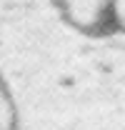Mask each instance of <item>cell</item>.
Instances as JSON below:
<instances>
[{
    "instance_id": "cell-4",
    "label": "cell",
    "mask_w": 125,
    "mask_h": 130,
    "mask_svg": "<svg viewBox=\"0 0 125 130\" xmlns=\"http://www.w3.org/2000/svg\"><path fill=\"white\" fill-rule=\"evenodd\" d=\"M113 25L125 32V0H113Z\"/></svg>"
},
{
    "instance_id": "cell-3",
    "label": "cell",
    "mask_w": 125,
    "mask_h": 130,
    "mask_svg": "<svg viewBox=\"0 0 125 130\" xmlns=\"http://www.w3.org/2000/svg\"><path fill=\"white\" fill-rule=\"evenodd\" d=\"M18 125V110L8 85L0 80V130H15Z\"/></svg>"
},
{
    "instance_id": "cell-2",
    "label": "cell",
    "mask_w": 125,
    "mask_h": 130,
    "mask_svg": "<svg viewBox=\"0 0 125 130\" xmlns=\"http://www.w3.org/2000/svg\"><path fill=\"white\" fill-rule=\"evenodd\" d=\"M55 5L60 15L83 32H103L113 25V0H55Z\"/></svg>"
},
{
    "instance_id": "cell-1",
    "label": "cell",
    "mask_w": 125,
    "mask_h": 130,
    "mask_svg": "<svg viewBox=\"0 0 125 130\" xmlns=\"http://www.w3.org/2000/svg\"><path fill=\"white\" fill-rule=\"evenodd\" d=\"M0 80L15 130H125V32H83L55 0H0Z\"/></svg>"
}]
</instances>
